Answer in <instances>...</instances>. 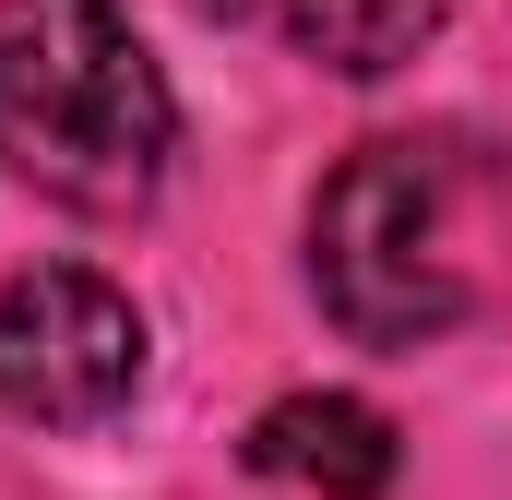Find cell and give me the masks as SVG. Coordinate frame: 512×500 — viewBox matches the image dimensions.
Here are the masks:
<instances>
[{
    "label": "cell",
    "instance_id": "6da1fadb",
    "mask_svg": "<svg viewBox=\"0 0 512 500\" xmlns=\"http://www.w3.org/2000/svg\"><path fill=\"white\" fill-rule=\"evenodd\" d=\"M179 155V96L120 0H0V167L72 215H143Z\"/></svg>",
    "mask_w": 512,
    "mask_h": 500
},
{
    "label": "cell",
    "instance_id": "7a4b0ae2",
    "mask_svg": "<svg viewBox=\"0 0 512 500\" xmlns=\"http://www.w3.org/2000/svg\"><path fill=\"white\" fill-rule=\"evenodd\" d=\"M441 239H453V167H441V143L382 131L310 203V286H322V310L358 346L417 358V346H441L465 322V274H453Z\"/></svg>",
    "mask_w": 512,
    "mask_h": 500
},
{
    "label": "cell",
    "instance_id": "3957f363",
    "mask_svg": "<svg viewBox=\"0 0 512 500\" xmlns=\"http://www.w3.org/2000/svg\"><path fill=\"white\" fill-rule=\"evenodd\" d=\"M155 370V322L96 262H36L0 286V405L24 429H108Z\"/></svg>",
    "mask_w": 512,
    "mask_h": 500
},
{
    "label": "cell",
    "instance_id": "277c9868",
    "mask_svg": "<svg viewBox=\"0 0 512 500\" xmlns=\"http://www.w3.org/2000/svg\"><path fill=\"white\" fill-rule=\"evenodd\" d=\"M405 441H393L382 405L358 393H274L251 417V477H286V489H322V500H382Z\"/></svg>",
    "mask_w": 512,
    "mask_h": 500
},
{
    "label": "cell",
    "instance_id": "5b68a950",
    "mask_svg": "<svg viewBox=\"0 0 512 500\" xmlns=\"http://www.w3.org/2000/svg\"><path fill=\"white\" fill-rule=\"evenodd\" d=\"M274 12H286L298 60H322V72H346V84L405 72V60L453 24V0H274Z\"/></svg>",
    "mask_w": 512,
    "mask_h": 500
},
{
    "label": "cell",
    "instance_id": "8992f818",
    "mask_svg": "<svg viewBox=\"0 0 512 500\" xmlns=\"http://www.w3.org/2000/svg\"><path fill=\"white\" fill-rule=\"evenodd\" d=\"M203 12H251V0H203Z\"/></svg>",
    "mask_w": 512,
    "mask_h": 500
}]
</instances>
